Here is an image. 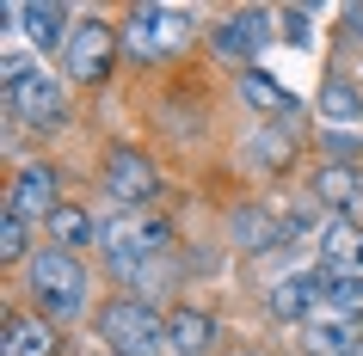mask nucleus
<instances>
[{
	"label": "nucleus",
	"mask_w": 363,
	"mask_h": 356,
	"mask_svg": "<svg viewBox=\"0 0 363 356\" xmlns=\"http://www.w3.org/2000/svg\"><path fill=\"white\" fill-rule=\"evenodd\" d=\"M99 338H105L117 356H154L167 344V319L154 314L142 295H123V301H105V307H99Z\"/></svg>",
	"instance_id": "1"
},
{
	"label": "nucleus",
	"mask_w": 363,
	"mask_h": 356,
	"mask_svg": "<svg viewBox=\"0 0 363 356\" xmlns=\"http://www.w3.org/2000/svg\"><path fill=\"white\" fill-rule=\"evenodd\" d=\"M185 43H191V13H179V6H135L123 25V50L135 62H167Z\"/></svg>",
	"instance_id": "2"
},
{
	"label": "nucleus",
	"mask_w": 363,
	"mask_h": 356,
	"mask_svg": "<svg viewBox=\"0 0 363 356\" xmlns=\"http://www.w3.org/2000/svg\"><path fill=\"white\" fill-rule=\"evenodd\" d=\"M31 295H38L43 314H80L86 307V270H80L74 252H38L31 258Z\"/></svg>",
	"instance_id": "3"
},
{
	"label": "nucleus",
	"mask_w": 363,
	"mask_h": 356,
	"mask_svg": "<svg viewBox=\"0 0 363 356\" xmlns=\"http://www.w3.org/2000/svg\"><path fill=\"white\" fill-rule=\"evenodd\" d=\"M111 50H117V38L105 31V25H99V19H80L74 38H68V50H62L68 80H74V86H99V80L111 74Z\"/></svg>",
	"instance_id": "4"
},
{
	"label": "nucleus",
	"mask_w": 363,
	"mask_h": 356,
	"mask_svg": "<svg viewBox=\"0 0 363 356\" xmlns=\"http://www.w3.org/2000/svg\"><path fill=\"white\" fill-rule=\"evenodd\" d=\"M6 111L19 117V123H31V130H50V123H62V86L38 68L19 93H6Z\"/></svg>",
	"instance_id": "5"
},
{
	"label": "nucleus",
	"mask_w": 363,
	"mask_h": 356,
	"mask_svg": "<svg viewBox=\"0 0 363 356\" xmlns=\"http://www.w3.org/2000/svg\"><path fill=\"white\" fill-rule=\"evenodd\" d=\"M320 264H326V277H363V227L351 215L320 227Z\"/></svg>",
	"instance_id": "6"
},
{
	"label": "nucleus",
	"mask_w": 363,
	"mask_h": 356,
	"mask_svg": "<svg viewBox=\"0 0 363 356\" xmlns=\"http://www.w3.org/2000/svg\"><path fill=\"white\" fill-rule=\"evenodd\" d=\"M105 190H111L117 203H148L154 197V166L135 148H111V160H105Z\"/></svg>",
	"instance_id": "7"
},
{
	"label": "nucleus",
	"mask_w": 363,
	"mask_h": 356,
	"mask_svg": "<svg viewBox=\"0 0 363 356\" xmlns=\"http://www.w3.org/2000/svg\"><path fill=\"white\" fill-rule=\"evenodd\" d=\"M6 209L13 215H25V222H50L56 215V172L50 166H25L19 178H13V197H6Z\"/></svg>",
	"instance_id": "8"
},
{
	"label": "nucleus",
	"mask_w": 363,
	"mask_h": 356,
	"mask_svg": "<svg viewBox=\"0 0 363 356\" xmlns=\"http://www.w3.org/2000/svg\"><path fill=\"white\" fill-rule=\"evenodd\" d=\"M357 344H363V319H308L302 326L308 356H357Z\"/></svg>",
	"instance_id": "9"
},
{
	"label": "nucleus",
	"mask_w": 363,
	"mask_h": 356,
	"mask_svg": "<svg viewBox=\"0 0 363 356\" xmlns=\"http://www.w3.org/2000/svg\"><path fill=\"white\" fill-rule=\"evenodd\" d=\"M6 19H13V25H25V38L38 43V50H68V38H74V31H68V13H62V6H13Z\"/></svg>",
	"instance_id": "10"
},
{
	"label": "nucleus",
	"mask_w": 363,
	"mask_h": 356,
	"mask_svg": "<svg viewBox=\"0 0 363 356\" xmlns=\"http://www.w3.org/2000/svg\"><path fill=\"white\" fill-rule=\"evenodd\" d=\"M320 289H326V277H284L277 282V289H271V307H277V314L284 319H314L320 314Z\"/></svg>",
	"instance_id": "11"
},
{
	"label": "nucleus",
	"mask_w": 363,
	"mask_h": 356,
	"mask_svg": "<svg viewBox=\"0 0 363 356\" xmlns=\"http://www.w3.org/2000/svg\"><path fill=\"white\" fill-rule=\"evenodd\" d=\"M210 338H216V319L197 314V307H179V314L167 319V350H179V356H203Z\"/></svg>",
	"instance_id": "12"
},
{
	"label": "nucleus",
	"mask_w": 363,
	"mask_h": 356,
	"mask_svg": "<svg viewBox=\"0 0 363 356\" xmlns=\"http://www.w3.org/2000/svg\"><path fill=\"white\" fill-rule=\"evenodd\" d=\"M314 190H320V203H333L345 215V209H363V172L357 166H333L326 160L320 178H314Z\"/></svg>",
	"instance_id": "13"
},
{
	"label": "nucleus",
	"mask_w": 363,
	"mask_h": 356,
	"mask_svg": "<svg viewBox=\"0 0 363 356\" xmlns=\"http://www.w3.org/2000/svg\"><path fill=\"white\" fill-rule=\"evenodd\" d=\"M216 50H222L228 62L259 56V50H265V13H240V19H228L222 31H216Z\"/></svg>",
	"instance_id": "14"
},
{
	"label": "nucleus",
	"mask_w": 363,
	"mask_h": 356,
	"mask_svg": "<svg viewBox=\"0 0 363 356\" xmlns=\"http://www.w3.org/2000/svg\"><path fill=\"white\" fill-rule=\"evenodd\" d=\"M6 356H56V332H50V319L13 314V319H6Z\"/></svg>",
	"instance_id": "15"
},
{
	"label": "nucleus",
	"mask_w": 363,
	"mask_h": 356,
	"mask_svg": "<svg viewBox=\"0 0 363 356\" xmlns=\"http://www.w3.org/2000/svg\"><path fill=\"white\" fill-rule=\"evenodd\" d=\"M314 319H363V277H326Z\"/></svg>",
	"instance_id": "16"
},
{
	"label": "nucleus",
	"mask_w": 363,
	"mask_h": 356,
	"mask_svg": "<svg viewBox=\"0 0 363 356\" xmlns=\"http://www.w3.org/2000/svg\"><path fill=\"white\" fill-rule=\"evenodd\" d=\"M240 93H247V105H252V111H265V117H284V123L296 117V98H289L271 74H240Z\"/></svg>",
	"instance_id": "17"
},
{
	"label": "nucleus",
	"mask_w": 363,
	"mask_h": 356,
	"mask_svg": "<svg viewBox=\"0 0 363 356\" xmlns=\"http://www.w3.org/2000/svg\"><path fill=\"white\" fill-rule=\"evenodd\" d=\"M320 117H326V123H357V117H363V93H357L345 74H326V86H320Z\"/></svg>",
	"instance_id": "18"
},
{
	"label": "nucleus",
	"mask_w": 363,
	"mask_h": 356,
	"mask_svg": "<svg viewBox=\"0 0 363 356\" xmlns=\"http://www.w3.org/2000/svg\"><path fill=\"white\" fill-rule=\"evenodd\" d=\"M50 240H56V252H74V246H86V240H99V227H93V215L86 209H56L50 215Z\"/></svg>",
	"instance_id": "19"
},
{
	"label": "nucleus",
	"mask_w": 363,
	"mask_h": 356,
	"mask_svg": "<svg viewBox=\"0 0 363 356\" xmlns=\"http://www.w3.org/2000/svg\"><path fill=\"white\" fill-rule=\"evenodd\" d=\"M234 240L247 246V252H265V246L277 240V222H271L265 209H240V215H234Z\"/></svg>",
	"instance_id": "20"
},
{
	"label": "nucleus",
	"mask_w": 363,
	"mask_h": 356,
	"mask_svg": "<svg viewBox=\"0 0 363 356\" xmlns=\"http://www.w3.org/2000/svg\"><path fill=\"white\" fill-rule=\"evenodd\" d=\"M0 252H6V258L25 252V215H13V209H6V222H0Z\"/></svg>",
	"instance_id": "21"
},
{
	"label": "nucleus",
	"mask_w": 363,
	"mask_h": 356,
	"mask_svg": "<svg viewBox=\"0 0 363 356\" xmlns=\"http://www.w3.org/2000/svg\"><path fill=\"white\" fill-rule=\"evenodd\" d=\"M284 31H289L296 43H302V38H308V13H284Z\"/></svg>",
	"instance_id": "22"
},
{
	"label": "nucleus",
	"mask_w": 363,
	"mask_h": 356,
	"mask_svg": "<svg viewBox=\"0 0 363 356\" xmlns=\"http://www.w3.org/2000/svg\"><path fill=\"white\" fill-rule=\"evenodd\" d=\"M345 25H351V31H363V6H351V13H345Z\"/></svg>",
	"instance_id": "23"
},
{
	"label": "nucleus",
	"mask_w": 363,
	"mask_h": 356,
	"mask_svg": "<svg viewBox=\"0 0 363 356\" xmlns=\"http://www.w3.org/2000/svg\"><path fill=\"white\" fill-rule=\"evenodd\" d=\"M240 356H252V350H240Z\"/></svg>",
	"instance_id": "24"
}]
</instances>
